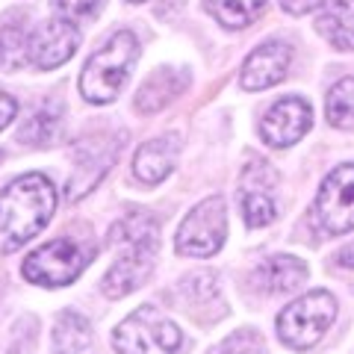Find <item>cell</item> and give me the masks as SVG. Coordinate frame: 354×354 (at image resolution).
<instances>
[{"mask_svg": "<svg viewBox=\"0 0 354 354\" xmlns=\"http://www.w3.org/2000/svg\"><path fill=\"white\" fill-rule=\"evenodd\" d=\"M328 0H281V9L290 15H307V12H322V6Z\"/></svg>", "mask_w": 354, "mask_h": 354, "instance_id": "obj_25", "label": "cell"}, {"mask_svg": "<svg viewBox=\"0 0 354 354\" xmlns=\"http://www.w3.org/2000/svg\"><path fill=\"white\" fill-rule=\"evenodd\" d=\"M189 83V77L177 68H157L145 83L139 86L136 95V109L139 113H157L165 104L183 92V86Z\"/></svg>", "mask_w": 354, "mask_h": 354, "instance_id": "obj_17", "label": "cell"}, {"mask_svg": "<svg viewBox=\"0 0 354 354\" xmlns=\"http://www.w3.org/2000/svg\"><path fill=\"white\" fill-rule=\"evenodd\" d=\"M316 227L328 236H342L354 230V162L330 171L313 201Z\"/></svg>", "mask_w": 354, "mask_h": 354, "instance_id": "obj_8", "label": "cell"}, {"mask_svg": "<svg viewBox=\"0 0 354 354\" xmlns=\"http://www.w3.org/2000/svg\"><path fill=\"white\" fill-rule=\"evenodd\" d=\"M325 118L337 130H354V77H342L330 86L325 101Z\"/></svg>", "mask_w": 354, "mask_h": 354, "instance_id": "obj_20", "label": "cell"}, {"mask_svg": "<svg viewBox=\"0 0 354 354\" xmlns=\"http://www.w3.org/2000/svg\"><path fill=\"white\" fill-rule=\"evenodd\" d=\"M292 62V48L281 39L263 41L260 48H254L248 53V59L242 62V74H239V86L245 92H263L269 86H278Z\"/></svg>", "mask_w": 354, "mask_h": 354, "instance_id": "obj_13", "label": "cell"}, {"mask_svg": "<svg viewBox=\"0 0 354 354\" xmlns=\"http://www.w3.org/2000/svg\"><path fill=\"white\" fill-rule=\"evenodd\" d=\"M213 354H263V337L251 328H242L230 334Z\"/></svg>", "mask_w": 354, "mask_h": 354, "instance_id": "obj_23", "label": "cell"}, {"mask_svg": "<svg viewBox=\"0 0 354 354\" xmlns=\"http://www.w3.org/2000/svg\"><path fill=\"white\" fill-rule=\"evenodd\" d=\"M274 186H278V171L266 160H251V165H245L239 183V204L248 227H266L274 221L278 216Z\"/></svg>", "mask_w": 354, "mask_h": 354, "instance_id": "obj_9", "label": "cell"}, {"mask_svg": "<svg viewBox=\"0 0 354 354\" xmlns=\"http://www.w3.org/2000/svg\"><path fill=\"white\" fill-rule=\"evenodd\" d=\"M30 62V36L24 27H0V68L18 71Z\"/></svg>", "mask_w": 354, "mask_h": 354, "instance_id": "obj_21", "label": "cell"}, {"mask_svg": "<svg viewBox=\"0 0 354 354\" xmlns=\"http://www.w3.org/2000/svg\"><path fill=\"white\" fill-rule=\"evenodd\" d=\"M59 130H62L59 113H53V109H39V113L21 127V139H27L30 145H53V142L59 139Z\"/></svg>", "mask_w": 354, "mask_h": 354, "instance_id": "obj_22", "label": "cell"}, {"mask_svg": "<svg viewBox=\"0 0 354 354\" xmlns=\"http://www.w3.org/2000/svg\"><path fill=\"white\" fill-rule=\"evenodd\" d=\"M101 6H104V0H53L57 18H65V21H71V24L92 18Z\"/></svg>", "mask_w": 354, "mask_h": 354, "instance_id": "obj_24", "label": "cell"}, {"mask_svg": "<svg viewBox=\"0 0 354 354\" xmlns=\"http://www.w3.org/2000/svg\"><path fill=\"white\" fill-rule=\"evenodd\" d=\"M316 30L337 50H354V0H328L319 12Z\"/></svg>", "mask_w": 354, "mask_h": 354, "instance_id": "obj_16", "label": "cell"}, {"mask_svg": "<svg viewBox=\"0 0 354 354\" xmlns=\"http://www.w3.org/2000/svg\"><path fill=\"white\" fill-rule=\"evenodd\" d=\"M115 263L101 281V292L106 298H124L151 278L153 260L160 251V227L148 213H130L109 230Z\"/></svg>", "mask_w": 354, "mask_h": 354, "instance_id": "obj_1", "label": "cell"}, {"mask_svg": "<svg viewBox=\"0 0 354 354\" xmlns=\"http://www.w3.org/2000/svg\"><path fill=\"white\" fill-rule=\"evenodd\" d=\"M263 9L266 0H207V12L227 30H242L254 24Z\"/></svg>", "mask_w": 354, "mask_h": 354, "instance_id": "obj_19", "label": "cell"}, {"mask_svg": "<svg viewBox=\"0 0 354 354\" xmlns=\"http://www.w3.org/2000/svg\"><path fill=\"white\" fill-rule=\"evenodd\" d=\"M92 346V325L80 313L65 310L53 328V351L57 354H80Z\"/></svg>", "mask_w": 354, "mask_h": 354, "instance_id": "obj_18", "label": "cell"}, {"mask_svg": "<svg viewBox=\"0 0 354 354\" xmlns=\"http://www.w3.org/2000/svg\"><path fill=\"white\" fill-rule=\"evenodd\" d=\"M77 48H80V32L71 21L48 18L30 36V62L41 71H53L62 62H68Z\"/></svg>", "mask_w": 354, "mask_h": 354, "instance_id": "obj_11", "label": "cell"}, {"mask_svg": "<svg viewBox=\"0 0 354 354\" xmlns=\"http://www.w3.org/2000/svg\"><path fill=\"white\" fill-rule=\"evenodd\" d=\"M57 209V189L44 174L15 177L0 192V254H12L39 236Z\"/></svg>", "mask_w": 354, "mask_h": 354, "instance_id": "obj_2", "label": "cell"}, {"mask_svg": "<svg viewBox=\"0 0 354 354\" xmlns=\"http://www.w3.org/2000/svg\"><path fill=\"white\" fill-rule=\"evenodd\" d=\"M139 59V39L121 30L101 50H95L80 74V95L88 104H113L124 88L133 62Z\"/></svg>", "mask_w": 354, "mask_h": 354, "instance_id": "obj_3", "label": "cell"}, {"mask_svg": "<svg viewBox=\"0 0 354 354\" xmlns=\"http://www.w3.org/2000/svg\"><path fill=\"white\" fill-rule=\"evenodd\" d=\"M15 113H18V104L12 101V95L0 92V130H3L6 124H12Z\"/></svg>", "mask_w": 354, "mask_h": 354, "instance_id": "obj_26", "label": "cell"}, {"mask_svg": "<svg viewBox=\"0 0 354 354\" xmlns=\"http://www.w3.org/2000/svg\"><path fill=\"white\" fill-rule=\"evenodd\" d=\"M177 151H180L177 136H160V139L145 142V145L136 151V157H133V174H136L142 183L157 186L160 180H165V177L171 174L174 162H177Z\"/></svg>", "mask_w": 354, "mask_h": 354, "instance_id": "obj_15", "label": "cell"}, {"mask_svg": "<svg viewBox=\"0 0 354 354\" xmlns=\"http://www.w3.org/2000/svg\"><path fill=\"white\" fill-rule=\"evenodd\" d=\"M121 153L118 139H86L77 148V165L68 177V198L80 201L83 195H88L101 183V177L109 171V165L115 162Z\"/></svg>", "mask_w": 354, "mask_h": 354, "instance_id": "obj_12", "label": "cell"}, {"mask_svg": "<svg viewBox=\"0 0 354 354\" xmlns=\"http://www.w3.org/2000/svg\"><path fill=\"white\" fill-rule=\"evenodd\" d=\"M225 236H227V207L218 195H213L204 198L201 204H195L192 213L183 218L174 248L183 257H213L225 245Z\"/></svg>", "mask_w": 354, "mask_h": 354, "instance_id": "obj_6", "label": "cell"}, {"mask_svg": "<svg viewBox=\"0 0 354 354\" xmlns=\"http://www.w3.org/2000/svg\"><path fill=\"white\" fill-rule=\"evenodd\" d=\"M337 319V298L328 290H310L292 304H286L278 316V337L283 346L295 351L313 348L325 330Z\"/></svg>", "mask_w": 354, "mask_h": 354, "instance_id": "obj_4", "label": "cell"}, {"mask_svg": "<svg viewBox=\"0 0 354 354\" xmlns=\"http://www.w3.org/2000/svg\"><path fill=\"white\" fill-rule=\"evenodd\" d=\"M88 263V251H83L74 239L59 236L30 254L21 266L24 278L39 286H68L80 278V272Z\"/></svg>", "mask_w": 354, "mask_h": 354, "instance_id": "obj_7", "label": "cell"}, {"mask_svg": "<svg viewBox=\"0 0 354 354\" xmlns=\"http://www.w3.org/2000/svg\"><path fill=\"white\" fill-rule=\"evenodd\" d=\"M313 124V109L304 97L290 95L281 97L278 104H272V109L260 121V136L266 145L272 148H290L295 142L304 139V133Z\"/></svg>", "mask_w": 354, "mask_h": 354, "instance_id": "obj_10", "label": "cell"}, {"mask_svg": "<svg viewBox=\"0 0 354 354\" xmlns=\"http://www.w3.org/2000/svg\"><path fill=\"white\" fill-rule=\"evenodd\" d=\"M337 263H339V266H346V269H354V242L337 254Z\"/></svg>", "mask_w": 354, "mask_h": 354, "instance_id": "obj_27", "label": "cell"}, {"mask_svg": "<svg viewBox=\"0 0 354 354\" xmlns=\"http://www.w3.org/2000/svg\"><path fill=\"white\" fill-rule=\"evenodd\" d=\"M130 3H148V0H130Z\"/></svg>", "mask_w": 354, "mask_h": 354, "instance_id": "obj_28", "label": "cell"}, {"mask_svg": "<svg viewBox=\"0 0 354 354\" xmlns=\"http://www.w3.org/2000/svg\"><path fill=\"white\" fill-rule=\"evenodd\" d=\"M251 281L257 290L269 292V295L295 292L298 286L307 281V263L292 257V254H278V257L263 260L257 269H254Z\"/></svg>", "mask_w": 354, "mask_h": 354, "instance_id": "obj_14", "label": "cell"}, {"mask_svg": "<svg viewBox=\"0 0 354 354\" xmlns=\"http://www.w3.org/2000/svg\"><path fill=\"white\" fill-rule=\"evenodd\" d=\"M180 339V328L157 307L145 304L118 322L113 346L118 354H174Z\"/></svg>", "mask_w": 354, "mask_h": 354, "instance_id": "obj_5", "label": "cell"}]
</instances>
